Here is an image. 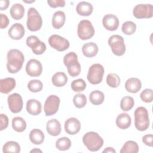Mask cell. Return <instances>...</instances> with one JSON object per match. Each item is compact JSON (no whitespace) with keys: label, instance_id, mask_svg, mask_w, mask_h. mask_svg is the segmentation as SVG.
I'll return each instance as SVG.
<instances>
[{"label":"cell","instance_id":"6da1fadb","mask_svg":"<svg viewBox=\"0 0 153 153\" xmlns=\"http://www.w3.org/2000/svg\"><path fill=\"white\" fill-rule=\"evenodd\" d=\"M7 68L11 74L18 72L22 68L25 61L23 53L17 49H11L8 51Z\"/></svg>","mask_w":153,"mask_h":153},{"label":"cell","instance_id":"7a4b0ae2","mask_svg":"<svg viewBox=\"0 0 153 153\" xmlns=\"http://www.w3.org/2000/svg\"><path fill=\"white\" fill-rule=\"evenodd\" d=\"M82 142L87 148L92 152L99 151L103 145V139L96 132L89 131L82 137Z\"/></svg>","mask_w":153,"mask_h":153},{"label":"cell","instance_id":"3957f363","mask_svg":"<svg viewBox=\"0 0 153 153\" xmlns=\"http://www.w3.org/2000/svg\"><path fill=\"white\" fill-rule=\"evenodd\" d=\"M64 65L68 69L69 75L72 77L77 76L81 72V65L78 60V56L75 52H69L63 57Z\"/></svg>","mask_w":153,"mask_h":153},{"label":"cell","instance_id":"277c9868","mask_svg":"<svg viewBox=\"0 0 153 153\" xmlns=\"http://www.w3.org/2000/svg\"><path fill=\"white\" fill-rule=\"evenodd\" d=\"M134 126L139 131H145L149 126V114L147 109L143 106L137 108L134 113Z\"/></svg>","mask_w":153,"mask_h":153},{"label":"cell","instance_id":"5b68a950","mask_svg":"<svg viewBox=\"0 0 153 153\" xmlns=\"http://www.w3.org/2000/svg\"><path fill=\"white\" fill-rule=\"evenodd\" d=\"M27 19L26 25L30 31L39 30L42 27V19L38 11L33 7L30 8L27 11Z\"/></svg>","mask_w":153,"mask_h":153},{"label":"cell","instance_id":"8992f818","mask_svg":"<svg viewBox=\"0 0 153 153\" xmlns=\"http://www.w3.org/2000/svg\"><path fill=\"white\" fill-rule=\"evenodd\" d=\"M103 74V66L99 63H95L89 68L87 78L91 84H98L102 81Z\"/></svg>","mask_w":153,"mask_h":153},{"label":"cell","instance_id":"52a82bcc","mask_svg":"<svg viewBox=\"0 0 153 153\" xmlns=\"http://www.w3.org/2000/svg\"><path fill=\"white\" fill-rule=\"evenodd\" d=\"M108 42L114 54L121 56L125 53L126 48L123 36L119 35H112L108 39Z\"/></svg>","mask_w":153,"mask_h":153},{"label":"cell","instance_id":"ba28073f","mask_svg":"<svg viewBox=\"0 0 153 153\" xmlns=\"http://www.w3.org/2000/svg\"><path fill=\"white\" fill-rule=\"evenodd\" d=\"M77 33L82 40H87L94 35V29L91 22L88 20H82L78 25Z\"/></svg>","mask_w":153,"mask_h":153},{"label":"cell","instance_id":"9c48e42d","mask_svg":"<svg viewBox=\"0 0 153 153\" xmlns=\"http://www.w3.org/2000/svg\"><path fill=\"white\" fill-rule=\"evenodd\" d=\"M133 14L137 19H148L153 16V6L151 4H140L133 10Z\"/></svg>","mask_w":153,"mask_h":153},{"label":"cell","instance_id":"30bf717a","mask_svg":"<svg viewBox=\"0 0 153 153\" xmlns=\"http://www.w3.org/2000/svg\"><path fill=\"white\" fill-rule=\"evenodd\" d=\"M60 99L57 96H49L44 103V110L46 116H51L55 114L59 109L60 105Z\"/></svg>","mask_w":153,"mask_h":153},{"label":"cell","instance_id":"8fae6325","mask_svg":"<svg viewBox=\"0 0 153 153\" xmlns=\"http://www.w3.org/2000/svg\"><path fill=\"white\" fill-rule=\"evenodd\" d=\"M48 43L50 45L58 51H63L70 46L69 42L68 39L59 35H52L48 38Z\"/></svg>","mask_w":153,"mask_h":153},{"label":"cell","instance_id":"7c38bea8","mask_svg":"<svg viewBox=\"0 0 153 153\" xmlns=\"http://www.w3.org/2000/svg\"><path fill=\"white\" fill-rule=\"evenodd\" d=\"M26 45L32 49V52L36 55L43 54L46 50V45L34 35L29 36L26 39Z\"/></svg>","mask_w":153,"mask_h":153},{"label":"cell","instance_id":"4fadbf2b","mask_svg":"<svg viewBox=\"0 0 153 153\" xmlns=\"http://www.w3.org/2000/svg\"><path fill=\"white\" fill-rule=\"evenodd\" d=\"M8 108L13 113L20 112L23 105L22 97L18 93H13L8 96L7 99Z\"/></svg>","mask_w":153,"mask_h":153},{"label":"cell","instance_id":"5bb4252c","mask_svg":"<svg viewBox=\"0 0 153 153\" xmlns=\"http://www.w3.org/2000/svg\"><path fill=\"white\" fill-rule=\"evenodd\" d=\"M26 72L30 76H39L41 75L42 72V64L36 59H30L27 62L26 66Z\"/></svg>","mask_w":153,"mask_h":153},{"label":"cell","instance_id":"9a60e30c","mask_svg":"<svg viewBox=\"0 0 153 153\" xmlns=\"http://www.w3.org/2000/svg\"><path fill=\"white\" fill-rule=\"evenodd\" d=\"M81 129L80 121L75 117H71L66 120L65 123V131L71 135L78 133Z\"/></svg>","mask_w":153,"mask_h":153},{"label":"cell","instance_id":"2e32d148","mask_svg":"<svg viewBox=\"0 0 153 153\" xmlns=\"http://www.w3.org/2000/svg\"><path fill=\"white\" fill-rule=\"evenodd\" d=\"M102 24L106 30L114 31L118 27L119 20L116 16L112 14H108L103 17L102 19Z\"/></svg>","mask_w":153,"mask_h":153},{"label":"cell","instance_id":"e0dca14e","mask_svg":"<svg viewBox=\"0 0 153 153\" xmlns=\"http://www.w3.org/2000/svg\"><path fill=\"white\" fill-rule=\"evenodd\" d=\"M25 30L23 26L19 23L13 24L8 29V33L9 36L14 40H19L25 35Z\"/></svg>","mask_w":153,"mask_h":153},{"label":"cell","instance_id":"ac0fdd59","mask_svg":"<svg viewBox=\"0 0 153 153\" xmlns=\"http://www.w3.org/2000/svg\"><path fill=\"white\" fill-rule=\"evenodd\" d=\"M46 130L50 135L57 136L61 133V124L55 118L51 119L47 123Z\"/></svg>","mask_w":153,"mask_h":153},{"label":"cell","instance_id":"d6986e66","mask_svg":"<svg viewBox=\"0 0 153 153\" xmlns=\"http://www.w3.org/2000/svg\"><path fill=\"white\" fill-rule=\"evenodd\" d=\"M16 80L13 78L8 77L0 80V91L3 94H8L16 87Z\"/></svg>","mask_w":153,"mask_h":153},{"label":"cell","instance_id":"ffe728a7","mask_svg":"<svg viewBox=\"0 0 153 153\" xmlns=\"http://www.w3.org/2000/svg\"><path fill=\"white\" fill-rule=\"evenodd\" d=\"M142 87V82L137 78H130L125 83L126 90L131 93H137Z\"/></svg>","mask_w":153,"mask_h":153},{"label":"cell","instance_id":"44dd1931","mask_svg":"<svg viewBox=\"0 0 153 153\" xmlns=\"http://www.w3.org/2000/svg\"><path fill=\"white\" fill-rule=\"evenodd\" d=\"M42 106L39 101L31 99L27 100L26 103V111L32 115H38L41 112Z\"/></svg>","mask_w":153,"mask_h":153},{"label":"cell","instance_id":"7402d4cb","mask_svg":"<svg viewBox=\"0 0 153 153\" xmlns=\"http://www.w3.org/2000/svg\"><path fill=\"white\" fill-rule=\"evenodd\" d=\"M116 125L120 129L125 130L128 128L131 123L130 116L127 113H121L116 118Z\"/></svg>","mask_w":153,"mask_h":153},{"label":"cell","instance_id":"603a6c76","mask_svg":"<svg viewBox=\"0 0 153 153\" xmlns=\"http://www.w3.org/2000/svg\"><path fill=\"white\" fill-rule=\"evenodd\" d=\"M76 11L80 16H88L91 14L93 11V7L90 2L81 1L77 4L76 7Z\"/></svg>","mask_w":153,"mask_h":153},{"label":"cell","instance_id":"cb8c5ba5","mask_svg":"<svg viewBox=\"0 0 153 153\" xmlns=\"http://www.w3.org/2000/svg\"><path fill=\"white\" fill-rule=\"evenodd\" d=\"M98 47L93 42L85 43L82 47V52L86 57H93L98 53Z\"/></svg>","mask_w":153,"mask_h":153},{"label":"cell","instance_id":"d4e9b609","mask_svg":"<svg viewBox=\"0 0 153 153\" xmlns=\"http://www.w3.org/2000/svg\"><path fill=\"white\" fill-rule=\"evenodd\" d=\"M66 20V15L62 11H57L55 12L52 18L53 27L56 29H60L64 25Z\"/></svg>","mask_w":153,"mask_h":153},{"label":"cell","instance_id":"484cf974","mask_svg":"<svg viewBox=\"0 0 153 153\" xmlns=\"http://www.w3.org/2000/svg\"><path fill=\"white\" fill-rule=\"evenodd\" d=\"M51 81L53 84L57 87H62L66 85L68 82V77L63 72H57L55 73L52 78Z\"/></svg>","mask_w":153,"mask_h":153},{"label":"cell","instance_id":"4316f807","mask_svg":"<svg viewBox=\"0 0 153 153\" xmlns=\"http://www.w3.org/2000/svg\"><path fill=\"white\" fill-rule=\"evenodd\" d=\"M29 139L30 142L35 145H40L44 140V134L39 129L34 128L29 133Z\"/></svg>","mask_w":153,"mask_h":153},{"label":"cell","instance_id":"83f0119b","mask_svg":"<svg viewBox=\"0 0 153 153\" xmlns=\"http://www.w3.org/2000/svg\"><path fill=\"white\" fill-rule=\"evenodd\" d=\"M25 14V8L19 3L14 4L10 8V14L14 20H20L23 18Z\"/></svg>","mask_w":153,"mask_h":153},{"label":"cell","instance_id":"f1b7e54d","mask_svg":"<svg viewBox=\"0 0 153 153\" xmlns=\"http://www.w3.org/2000/svg\"><path fill=\"white\" fill-rule=\"evenodd\" d=\"M90 102L94 105H99L102 104L105 99L103 93L100 90H94L89 95Z\"/></svg>","mask_w":153,"mask_h":153},{"label":"cell","instance_id":"f546056e","mask_svg":"<svg viewBox=\"0 0 153 153\" xmlns=\"http://www.w3.org/2000/svg\"><path fill=\"white\" fill-rule=\"evenodd\" d=\"M139 146L133 140L127 141L120 150L121 153H137L139 152Z\"/></svg>","mask_w":153,"mask_h":153},{"label":"cell","instance_id":"4dcf8cb0","mask_svg":"<svg viewBox=\"0 0 153 153\" xmlns=\"http://www.w3.org/2000/svg\"><path fill=\"white\" fill-rule=\"evenodd\" d=\"M13 128L17 132H23L26 128L25 120L20 117H16L12 120Z\"/></svg>","mask_w":153,"mask_h":153},{"label":"cell","instance_id":"1f68e13d","mask_svg":"<svg viewBox=\"0 0 153 153\" xmlns=\"http://www.w3.org/2000/svg\"><path fill=\"white\" fill-rule=\"evenodd\" d=\"M4 153H19L20 152V145L15 141H8L3 146Z\"/></svg>","mask_w":153,"mask_h":153},{"label":"cell","instance_id":"d6a6232c","mask_svg":"<svg viewBox=\"0 0 153 153\" xmlns=\"http://www.w3.org/2000/svg\"><path fill=\"white\" fill-rule=\"evenodd\" d=\"M71 146V141L67 137H62L56 142V147L60 151L68 150Z\"/></svg>","mask_w":153,"mask_h":153},{"label":"cell","instance_id":"836d02e7","mask_svg":"<svg viewBox=\"0 0 153 153\" xmlns=\"http://www.w3.org/2000/svg\"><path fill=\"white\" fill-rule=\"evenodd\" d=\"M134 100L132 97L124 96L120 102V108L123 111H128L133 107Z\"/></svg>","mask_w":153,"mask_h":153},{"label":"cell","instance_id":"e575fe53","mask_svg":"<svg viewBox=\"0 0 153 153\" xmlns=\"http://www.w3.org/2000/svg\"><path fill=\"white\" fill-rule=\"evenodd\" d=\"M121 30L124 34L131 35L135 32L136 30V25L131 21H126L122 25Z\"/></svg>","mask_w":153,"mask_h":153},{"label":"cell","instance_id":"d590c367","mask_svg":"<svg viewBox=\"0 0 153 153\" xmlns=\"http://www.w3.org/2000/svg\"><path fill=\"white\" fill-rule=\"evenodd\" d=\"M120 78L119 76L114 73L109 74L106 77L107 84L112 88H117L120 84Z\"/></svg>","mask_w":153,"mask_h":153},{"label":"cell","instance_id":"8d00e7d4","mask_svg":"<svg viewBox=\"0 0 153 153\" xmlns=\"http://www.w3.org/2000/svg\"><path fill=\"white\" fill-rule=\"evenodd\" d=\"M71 88L75 92H80L84 91L87 86L85 81L81 78L74 80L71 84Z\"/></svg>","mask_w":153,"mask_h":153},{"label":"cell","instance_id":"74e56055","mask_svg":"<svg viewBox=\"0 0 153 153\" xmlns=\"http://www.w3.org/2000/svg\"><path fill=\"white\" fill-rule=\"evenodd\" d=\"M73 103L77 108H82L84 107L87 103L86 96L84 94H76L73 98Z\"/></svg>","mask_w":153,"mask_h":153},{"label":"cell","instance_id":"f35d334b","mask_svg":"<svg viewBox=\"0 0 153 153\" xmlns=\"http://www.w3.org/2000/svg\"><path fill=\"white\" fill-rule=\"evenodd\" d=\"M27 88L32 93H37L42 90L43 84L40 80L32 79L28 82Z\"/></svg>","mask_w":153,"mask_h":153},{"label":"cell","instance_id":"ab89813d","mask_svg":"<svg viewBox=\"0 0 153 153\" xmlns=\"http://www.w3.org/2000/svg\"><path fill=\"white\" fill-rule=\"evenodd\" d=\"M140 97L141 100L146 103H150L153 100V91L150 88H146L143 90L140 94Z\"/></svg>","mask_w":153,"mask_h":153},{"label":"cell","instance_id":"60d3db41","mask_svg":"<svg viewBox=\"0 0 153 153\" xmlns=\"http://www.w3.org/2000/svg\"><path fill=\"white\" fill-rule=\"evenodd\" d=\"M47 3L51 8L63 7L65 5V1L64 0H48Z\"/></svg>","mask_w":153,"mask_h":153},{"label":"cell","instance_id":"b9f144b4","mask_svg":"<svg viewBox=\"0 0 153 153\" xmlns=\"http://www.w3.org/2000/svg\"><path fill=\"white\" fill-rule=\"evenodd\" d=\"M0 119H1V127L0 130L2 131L5 129L8 126V117L4 114H0Z\"/></svg>","mask_w":153,"mask_h":153},{"label":"cell","instance_id":"7bdbcfd3","mask_svg":"<svg viewBox=\"0 0 153 153\" xmlns=\"http://www.w3.org/2000/svg\"><path fill=\"white\" fill-rule=\"evenodd\" d=\"M0 19V27L1 29L7 27L9 24V19L8 17L2 13H1Z\"/></svg>","mask_w":153,"mask_h":153},{"label":"cell","instance_id":"ee69618b","mask_svg":"<svg viewBox=\"0 0 153 153\" xmlns=\"http://www.w3.org/2000/svg\"><path fill=\"white\" fill-rule=\"evenodd\" d=\"M152 140H153V135L152 134H146L142 137V142L143 143L148 146H152Z\"/></svg>","mask_w":153,"mask_h":153},{"label":"cell","instance_id":"f6af8a7d","mask_svg":"<svg viewBox=\"0 0 153 153\" xmlns=\"http://www.w3.org/2000/svg\"><path fill=\"white\" fill-rule=\"evenodd\" d=\"M9 4H10V1L8 0H1L0 1L1 10L3 11L6 10L8 8Z\"/></svg>","mask_w":153,"mask_h":153},{"label":"cell","instance_id":"bcb514c9","mask_svg":"<svg viewBox=\"0 0 153 153\" xmlns=\"http://www.w3.org/2000/svg\"><path fill=\"white\" fill-rule=\"evenodd\" d=\"M103 152H110V153H115L116 151L112 147H107L103 151Z\"/></svg>","mask_w":153,"mask_h":153},{"label":"cell","instance_id":"7dc6e473","mask_svg":"<svg viewBox=\"0 0 153 153\" xmlns=\"http://www.w3.org/2000/svg\"><path fill=\"white\" fill-rule=\"evenodd\" d=\"M30 152H42V151H41V150H40V149H39L35 148V149H33L31 150Z\"/></svg>","mask_w":153,"mask_h":153},{"label":"cell","instance_id":"c3c4849f","mask_svg":"<svg viewBox=\"0 0 153 153\" xmlns=\"http://www.w3.org/2000/svg\"><path fill=\"white\" fill-rule=\"evenodd\" d=\"M23 2H26V3H32V2H35V1L34 0H33V1H23Z\"/></svg>","mask_w":153,"mask_h":153}]
</instances>
